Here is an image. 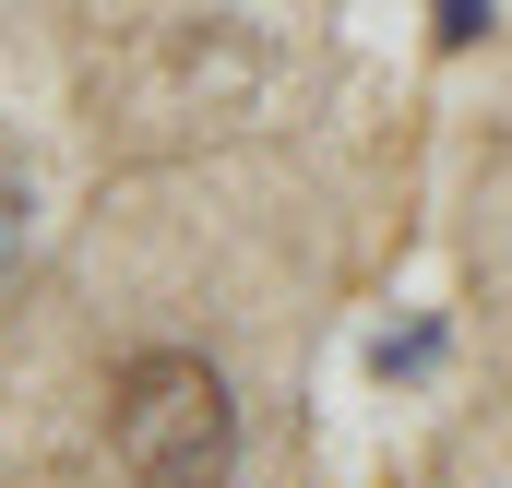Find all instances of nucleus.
Returning <instances> with one entry per match:
<instances>
[{
    "instance_id": "nucleus-2",
    "label": "nucleus",
    "mask_w": 512,
    "mask_h": 488,
    "mask_svg": "<svg viewBox=\"0 0 512 488\" xmlns=\"http://www.w3.org/2000/svg\"><path fill=\"white\" fill-rule=\"evenodd\" d=\"M12 262H24V179H0V286H12Z\"/></svg>"
},
{
    "instance_id": "nucleus-1",
    "label": "nucleus",
    "mask_w": 512,
    "mask_h": 488,
    "mask_svg": "<svg viewBox=\"0 0 512 488\" xmlns=\"http://www.w3.org/2000/svg\"><path fill=\"white\" fill-rule=\"evenodd\" d=\"M108 453L131 488H227L239 477V393L191 346H143L108 381Z\"/></svg>"
}]
</instances>
